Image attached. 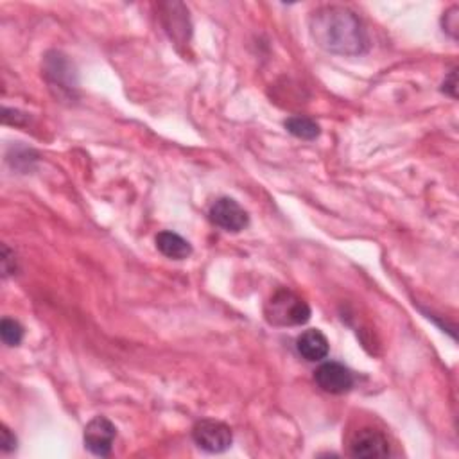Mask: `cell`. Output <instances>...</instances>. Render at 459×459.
<instances>
[{"mask_svg":"<svg viewBox=\"0 0 459 459\" xmlns=\"http://www.w3.org/2000/svg\"><path fill=\"white\" fill-rule=\"evenodd\" d=\"M314 380L323 391H327L330 395H343V393L350 391L355 382L350 368H346L341 363H334V361L323 363L316 370Z\"/></svg>","mask_w":459,"mask_h":459,"instance_id":"cell-6","label":"cell"},{"mask_svg":"<svg viewBox=\"0 0 459 459\" xmlns=\"http://www.w3.org/2000/svg\"><path fill=\"white\" fill-rule=\"evenodd\" d=\"M208 217H210V221L215 226L222 228L224 232H232V234L243 232V230L250 222V217H248L246 210L232 197H221V199H217L210 206Z\"/></svg>","mask_w":459,"mask_h":459,"instance_id":"cell-4","label":"cell"},{"mask_svg":"<svg viewBox=\"0 0 459 459\" xmlns=\"http://www.w3.org/2000/svg\"><path fill=\"white\" fill-rule=\"evenodd\" d=\"M194 443L210 454H219L232 446L234 434L226 423L219 420H201L192 429Z\"/></svg>","mask_w":459,"mask_h":459,"instance_id":"cell-3","label":"cell"},{"mask_svg":"<svg viewBox=\"0 0 459 459\" xmlns=\"http://www.w3.org/2000/svg\"><path fill=\"white\" fill-rule=\"evenodd\" d=\"M264 316L275 327H298L311 320L309 304L289 289H279L264 307Z\"/></svg>","mask_w":459,"mask_h":459,"instance_id":"cell-2","label":"cell"},{"mask_svg":"<svg viewBox=\"0 0 459 459\" xmlns=\"http://www.w3.org/2000/svg\"><path fill=\"white\" fill-rule=\"evenodd\" d=\"M117 436V427L104 416H96L85 427V446L99 457L112 454L113 441Z\"/></svg>","mask_w":459,"mask_h":459,"instance_id":"cell-5","label":"cell"},{"mask_svg":"<svg viewBox=\"0 0 459 459\" xmlns=\"http://www.w3.org/2000/svg\"><path fill=\"white\" fill-rule=\"evenodd\" d=\"M455 88H457V72L452 71V72L448 74V78L445 79V83H443V92L455 99V96H457V94H455Z\"/></svg>","mask_w":459,"mask_h":459,"instance_id":"cell-13","label":"cell"},{"mask_svg":"<svg viewBox=\"0 0 459 459\" xmlns=\"http://www.w3.org/2000/svg\"><path fill=\"white\" fill-rule=\"evenodd\" d=\"M0 336L8 346H19L24 339V327L12 318H4L0 323Z\"/></svg>","mask_w":459,"mask_h":459,"instance_id":"cell-11","label":"cell"},{"mask_svg":"<svg viewBox=\"0 0 459 459\" xmlns=\"http://www.w3.org/2000/svg\"><path fill=\"white\" fill-rule=\"evenodd\" d=\"M309 28L316 46L332 54L359 56L370 47V38L363 22L348 8H321L313 13Z\"/></svg>","mask_w":459,"mask_h":459,"instance_id":"cell-1","label":"cell"},{"mask_svg":"<svg viewBox=\"0 0 459 459\" xmlns=\"http://www.w3.org/2000/svg\"><path fill=\"white\" fill-rule=\"evenodd\" d=\"M350 455L366 459L386 457L389 455V441L380 430L364 427L354 434L350 441Z\"/></svg>","mask_w":459,"mask_h":459,"instance_id":"cell-7","label":"cell"},{"mask_svg":"<svg viewBox=\"0 0 459 459\" xmlns=\"http://www.w3.org/2000/svg\"><path fill=\"white\" fill-rule=\"evenodd\" d=\"M0 448L4 452H12L17 448V438L6 425L0 427Z\"/></svg>","mask_w":459,"mask_h":459,"instance_id":"cell-12","label":"cell"},{"mask_svg":"<svg viewBox=\"0 0 459 459\" xmlns=\"http://www.w3.org/2000/svg\"><path fill=\"white\" fill-rule=\"evenodd\" d=\"M286 129L296 137V138H302V140H314L318 135H320V126L316 121L309 119V117H304V115H296V117H289L286 122H284Z\"/></svg>","mask_w":459,"mask_h":459,"instance_id":"cell-10","label":"cell"},{"mask_svg":"<svg viewBox=\"0 0 459 459\" xmlns=\"http://www.w3.org/2000/svg\"><path fill=\"white\" fill-rule=\"evenodd\" d=\"M296 350L305 361L318 363V361H323L329 355L330 343L321 330L311 329V330H305L304 334L298 336Z\"/></svg>","mask_w":459,"mask_h":459,"instance_id":"cell-8","label":"cell"},{"mask_svg":"<svg viewBox=\"0 0 459 459\" xmlns=\"http://www.w3.org/2000/svg\"><path fill=\"white\" fill-rule=\"evenodd\" d=\"M156 248L162 255L172 261H185L192 255V246L174 232H162L156 236Z\"/></svg>","mask_w":459,"mask_h":459,"instance_id":"cell-9","label":"cell"}]
</instances>
